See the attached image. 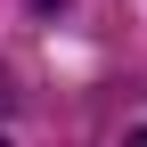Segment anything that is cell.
<instances>
[{
  "label": "cell",
  "instance_id": "cell-1",
  "mask_svg": "<svg viewBox=\"0 0 147 147\" xmlns=\"http://www.w3.org/2000/svg\"><path fill=\"white\" fill-rule=\"evenodd\" d=\"M33 8H65V0H33Z\"/></svg>",
  "mask_w": 147,
  "mask_h": 147
},
{
  "label": "cell",
  "instance_id": "cell-2",
  "mask_svg": "<svg viewBox=\"0 0 147 147\" xmlns=\"http://www.w3.org/2000/svg\"><path fill=\"white\" fill-rule=\"evenodd\" d=\"M131 147H147V131H131Z\"/></svg>",
  "mask_w": 147,
  "mask_h": 147
},
{
  "label": "cell",
  "instance_id": "cell-3",
  "mask_svg": "<svg viewBox=\"0 0 147 147\" xmlns=\"http://www.w3.org/2000/svg\"><path fill=\"white\" fill-rule=\"evenodd\" d=\"M0 106H8V90H0Z\"/></svg>",
  "mask_w": 147,
  "mask_h": 147
},
{
  "label": "cell",
  "instance_id": "cell-4",
  "mask_svg": "<svg viewBox=\"0 0 147 147\" xmlns=\"http://www.w3.org/2000/svg\"><path fill=\"white\" fill-rule=\"evenodd\" d=\"M0 147H8V139H0Z\"/></svg>",
  "mask_w": 147,
  "mask_h": 147
}]
</instances>
